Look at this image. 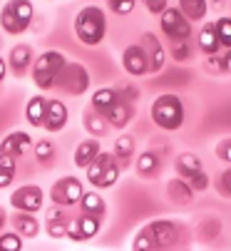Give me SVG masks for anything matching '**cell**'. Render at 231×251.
<instances>
[{
    "mask_svg": "<svg viewBox=\"0 0 231 251\" xmlns=\"http://www.w3.org/2000/svg\"><path fill=\"white\" fill-rule=\"evenodd\" d=\"M132 251H157V246H154V239L147 229H142L137 236H134V244H132Z\"/></svg>",
    "mask_w": 231,
    "mask_h": 251,
    "instance_id": "e575fe53",
    "label": "cell"
},
{
    "mask_svg": "<svg viewBox=\"0 0 231 251\" xmlns=\"http://www.w3.org/2000/svg\"><path fill=\"white\" fill-rule=\"evenodd\" d=\"M159 169V154L157 152H142L139 159H137V172L142 176H149Z\"/></svg>",
    "mask_w": 231,
    "mask_h": 251,
    "instance_id": "f546056e",
    "label": "cell"
},
{
    "mask_svg": "<svg viewBox=\"0 0 231 251\" xmlns=\"http://www.w3.org/2000/svg\"><path fill=\"white\" fill-rule=\"evenodd\" d=\"M184 182L194 189V192H204V189L209 187V176H206V172H197V174H191L189 179H184Z\"/></svg>",
    "mask_w": 231,
    "mask_h": 251,
    "instance_id": "d590c367",
    "label": "cell"
},
{
    "mask_svg": "<svg viewBox=\"0 0 231 251\" xmlns=\"http://www.w3.org/2000/svg\"><path fill=\"white\" fill-rule=\"evenodd\" d=\"M177 172H179V176H181V179H189L191 174L204 172V167H202V159H199L197 154L184 152V154H179V157H177Z\"/></svg>",
    "mask_w": 231,
    "mask_h": 251,
    "instance_id": "d4e9b609",
    "label": "cell"
},
{
    "mask_svg": "<svg viewBox=\"0 0 231 251\" xmlns=\"http://www.w3.org/2000/svg\"><path fill=\"white\" fill-rule=\"evenodd\" d=\"M114 157H117L120 162H129L132 154H134V137L132 134H120L117 142H114Z\"/></svg>",
    "mask_w": 231,
    "mask_h": 251,
    "instance_id": "83f0119b",
    "label": "cell"
},
{
    "mask_svg": "<svg viewBox=\"0 0 231 251\" xmlns=\"http://www.w3.org/2000/svg\"><path fill=\"white\" fill-rule=\"evenodd\" d=\"M82 125H85V129H87L95 139H97V137H104L107 129H109V122H107L97 110H87L85 117H82Z\"/></svg>",
    "mask_w": 231,
    "mask_h": 251,
    "instance_id": "603a6c76",
    "label": "cell"
},
{
    "mask_svg": "<svg viewBox=\"0 0 231 251\" xmlns=\"http://www.w3.org/2000/svg\"><path fill=\"white\" fill-rule=\"evenodd\" d=\"M122 65H125L127 73L134 75V77H142V75L149 73V60H147V52L142 50L139 43H137V45H129V48L122 52Z\"/></svg>",
    "mask_w": 231,
    "mask_h": 251,
    "instance_id": "8fae6325",
    "label": "cell"
},
{
    "mask_svg": "<svg viewBox=\"0 0 231 251\" xmlns=\"http://www.w3.org/2000/svg\"><path fill=\"white\" fill-rule=\"evenodd\" d=\"M65 65H67V60H65L62 52H57V50L43 52L40 57H35V62H32V82L40 90L57 87V80L62 75Z\"/></svg>",
    "mask_w": 231,
    "mask_h": 251,
    "instance_id": "7a4b0ae2",
    "label": "cell"
},
{
    "mask_svg": "<svg viewBox=\"0 0 231 251\" xmlns=\"http://www.w3.org/2000/svg\"><path fill=\"white\" fill-rule=\"evenodd\" d=\"M114 159V154H109V152H102L87 169H85V176H87V182L92 184V187H97V182L102 179V174H104V169H107V164Z\"/></svg>",
    "mask_w": 231,
    "mask_h": 251,
    "instance_id": "4316f807",
    "label": "cell"
},
{
    "mask_svg": "<svg viewBox=\"0 0 231 251\" xmlns=\"http://www.w3.org/2000/svg\"><path fill=\"white\" fill-rule=\"evenodd\" d=\"M147 10L152 13V15H164L167 10H169V3L167 0H147Z\"/></svg>",
    "mask_w": 231,
    "mask_h": 251,
    "instance_id": "f35d334b",
    "label": "cell"
},
{
    "mask_svg": "<svg viewBox=\"0 0 231 251\" xmlns=\"http://www.w3.org/2000/svg\"><path fill=\"white\" fill-rule=\"evenodd\" d=\"M214 25H216V35H219L221 48L231 50V18H219Z\"/></svg>",
    "mask_w": 231,
    "mask_h": 251,
    "instance_id": "836d02e7",
    "label": "cell"
},
{
    "mask_svg": "<svg viewBox=\"0 0 231 251\" xmlns=\"http://www.w3.org/2000/svg\"><path fill=\"white\" fill-rule=\"evenodd\" d=\"M206 67H209V70H214V73H224L221 55H209V57H206Z\"/></svg>",
    "mask_w": 231,
    "mask_h": 251,
    "instance_id": "b9f144b4",
    "label": "cell"
},
{
    "mask_svg": "<svg viewBox=\"0 0 231 251\" xmlns=\"http://www.w3.org/2000/svg\"><path fill=\"white\" fill-rule=\"evenodd\" d=\"M120 100V92L114 87H102L97 92H92V110H97L100 115H107Z\"/></svg>",
    "mask_w": 231,
    "mask_h": 251,
    "instance_id": "ffe728a7",
    "label": "cell"
},
{
    "mask_svg": "<svg viewBox=\"0 0 231 251\" xmlns=\"http://www.w3.org/2000/svg\"><path fill=\"white\" fill-rule=\"evenodd\" d=\"M162 32L172 43H186L191 38V23L181 15L177 5H169V10L162 15Z\"/></svg>",
    "mask_w": 231,
    "mask_h": 251,
    "instance_id": "52a82bcc",
    "label": "cell"
},
{
    "mask_svg": "<svg viewBox=\"0 0 231 251\" xmlns=\"http://www.w3.org/2000/svg\"><path fill=\"white\" fill-rule=\"evenodd\" d=\"M57 90H62L65 95H72V97L85 95L90 90V75H87L85 65L67 62L65 70H62V75H60V80H57Z\"/></svg>",
    "mask_w": 231,
    "mask_h": 251,
    "instance_id": "5b68a950",
    "label": "cell"
},
{
    "mask_svg": "<svg viewBox=\"0 0 231 251\" xmlns=\"http://www.w3.org/2000/svg\"><path fill=\"white\" fill-rule=\"evenodd\" d=\"M152 239H154V246L157 249H167L172 244H177L179 239V231H177V224L174 222H167V219H159V222H152L149 226H144Z\"/></svg>",
    "mask_w": 231,
    "mask_h": 251,
    "instance_id": "30bf717a",
    "label": "cell"
},
{
    "mask_svg": "<svg viewBox=\"0 0 231 251\" xmlns=\"http://www.w3.org/2000/svg\"><path fill=\"white\" fill-rule=\"evenodd\" d=\"M0 45H3V38H0Z\"/></svg>",
    "mask_w": 231,
    "mask_h": 251,
    "instance_id": "c3c4849f",
    "label": "cell"
},
{
    "mask_svg": "<svg viewBox=\"0 0 231 251\" xmlns=\"http://www.w3.org/2000/svg\"><path fill=\"white\" fill-rule=\"evenodd\" d=\"M35 159L40 162L43 167H50L55 162V145L50 139H40L35 142Z\"/></svg>",
    "mask_w": 231,
    "mask_h": 251,
    "instance_id": "f1b7e54d",
    "label": "cell"
},
{
    "mask_svg": "<svg viewBox=\"0 0 231 251\" xmlns=\"http://www.w3.org/2000/svg\"><path fill=\"white\" fill-rule=\"evenodd\" d=\"M172 57L177 62H186L191 57V50H189V43H172Z\"/></svg>",
    "mask_w": 231,
    "mask_h": 251,
    "instance_id": "8d00e7d4",
    "label": "cell"
},
{
    "mask_svg": "<svg viewBox=\"0 0 231 251\" xmlns=\"http://www.w3.org/2000/svg\"><path fill=\"white\" fill-rule=\"evenodd\" d=\"M45 112H48V100L43 95H35V97L27 100V104H25V120L32 127H43L45 125Z\"/></svg>",
    "mask_w": 231,
    "mask_h": 251,
    "instance_id": "d6986e66",
    "label": "cell"
},
{
    "mask_svg": "<svg viewBox=\"0 0 231 251\" xmlns=\"http://www.w3.org/2000/svg\"><path fill=\"white\" fill-rule=\"evenodd\" d=\"M43 201H45V194H43V189L37 187V184H25L18 192H13V197H10V204L18 211H25V214L40 211L43 209Z\"/></svg>",
    "mask_w": 231,
    "mask_h": 251,
    "instance_id": "ba28073f",
    "label": "cell"
},
{
    "mask_svg": "<svg viewBox=\"0 0 231 251\" xmlns=\"http://www.w3.org/2000/svg\"><path fill=\"white\" fill-rule=\"evenodd\" d=\"M0 169H5V172H15L18 169V159L10 157V154H0Z\"/></svg>",
    "mask_w": 231,
    "mask_h": 251,
    "instance_id": "60d3db41",
    "label": "cell"
},
{
    "mask_svg": "<svg viewBox=\"0 0 231 251\" xmlns=\"http://www.w3.org/2000/svg\"><path fill=\"white\" fill-rule=\"evenodd\" d=\"M0 251H23V236L15 231L0 234Z\"/></svg>",
    "mask_w": 231,
    "mask_h": 251,
    "instance_id": "d6a6232c",
    "label": "cell"
},
{
    "mask_svg": "<svg viewBox=\"0 0 231 251\" xmlns=\"http://www.w3.org/2000/svg\"><path fill=\"white\" fill-rule=\"evenodd\" d=\"M8 65H10V70L15 75H23L27 67H32V48L25 45V43L15 45L10 50V55H8Z\"/></svg>",
    "mask_w": 231,
    "mask_h": 251,
    "instance_id": "e0dca14e",
    "label": "cell"
},
{
    "mask_svg": "<svg viewBox=\"0 0 231 251\" xmlns=\"http://www.w3.org/2000/svg\"><path fill=\"white\" fill-rule=\"evenodd\" d=\"M216 157L231 164V137H229V139H224V142H219V145H216Z\"/></svg>",
    "mask_w": 231,
    "mask_h": 251,
    "instance_id": "ab89813d",
    "label": "cell"
},
{
    "mask_svg": "<svg viewBox=\"0 0 231 251\" xmlns=\"http://www.w3.org/2000/svg\"><path fill=\"white\" fill-rule=\"evenodd\" d=\"M120 164H117V157H114L109 164H107V169H104V174H102V179L97 182V187L95 189H107V187H114L117 184V179H120Z\"/></svg>",
    "mask_w": 231,
    "mask_h": 251,
    "instance_id": "4dcf8cb0",
    "label": "cell"
},
{
    "mask_svg": "<svg viewBox=\"0 0 231 251\" xmlns=\"http://www.w3.org/2000/svg\"><path fill=\"white\" fill-rule=\"evenodd\" d=\"M221 62H224V73H231V50L221 52Z\"/></svg>",
    "mask_w": 231,
    "mask_h": 251,
    "instance_id": "f6af8a7d",
    "label": "cell"
},
{
    "mask_svg": "<svg viewBox=\"0 0 231 251\" xmlns=\"http://www.w3.org/2000/svg\"><path fill=\"white\" fill-rule=\"evenodd\" d=\"M167 192H169V199H174L177 204H189L191 199H194V194H197L181 176L179 179H172V182L167 184Z\"/></svg>",
    "mask_w": 231,
    "mask_h": 251,
    "instance_id": "cb8c5ba5",
    "label": "cell"
},
{
    "mask_svg": "<svg viewBox=\"0 0 231 251\" xmlns=\"http://www.w3.org/2000/svg\"><path fill=\"white\" fill-rule=\"evenodd\" d=\"M177 8L181 10V15L189 23H197V20H204L209 5L204 3V0H181V3H177Z\"/></svg>",
    "mask_w": 231,
    "mask_h": 251,
    "instance_id": "484cf974",
    "label": "cell"
},
{
    "mask_svg": "<svg viewBox=\"0 0 231 251\" xmlns=\"http://www.w3.org/2000/svg\"><path fill=\"white\" fill-rule=\"evenodd\" d=\"M32 139L27 132H10L3 142H0V154H10V157H23L25 152H30Z\"/></svg>",
    "mask_w": 231,
    "mask_h": 251,
    "instance_id": "4fadbf2b",
    "label": "cell"
},
{
    "mask_svg": "<svg viewBox=\"0 0 231 251\" xmlns=\"http://www.w3.org/2000/svg\"><path fill=\"white\" fill-rule=\"evenodd\" d=\"M104 30H107V20H104V13L102 8L97 5H87L77 13L75 18V35L77 40L87 48H95L104 40Z\"/></svg>",
    "mask_w": 231,
    "mask_h": 251,
    "instance_id": "6da1fadb",
    "label": "cell"
},
{
    "mask_svg": "<svg viewBox=\"0 0 231 251\" xmlns=\"http://www.w3.org/2000/svg\"><path fill=\"white\" fill-rule=\"evenodd\" d=\"M5 73H8V62H5L3 57H0V82L5 80Z\"/></svg>",
    "mask_w": 231,
    "mask_h": 251,
    "instance_id": "7dc6e473",
    "label": "cell"
},
{
    "mask_svg": "<svg viewBox=\"0 0 231 251\" xmlns=\"http://www.w3.org/2000/svg\"><path fill=\"white\" fill-rule=\"evenodd\" d=\"M45 229H48V236H50V239H67L70 222H67L65 217H62V219H48Z\"/></svg>",
    "mask_w": 231,
    "mask_h": 251,
    "instance_id": "1f68e13d",
    "label": "cell"
},
{
    "mask_svg": "<svg viewBox=\"0 0 231 251\" xmlns=\"http://www.w3.org/2000/svg\"><path fill=\"white\" fill-rule=\"evenodd\" d=\"M221 187H224V192L231 197V167H229V169L221 174Z\"/></svg>",
    "mask_w": 231,
    "mask_h": 251,
    "instance_id": "ee69618b",
    "label": "cell"
},
{
    "mask_svg": "<svg viewBox=\"0 0 231 251\" xmlns=\"http://www.w3.org/2000/svg\"><path fill=\"white\" fill-rule=\"evenodd\" d=\"M80 209H82V214H90V217L102 219L104 211H107V204H104V199H102L100 192H85V197L80 201Z\"/></svg>",
    "mask_w": 231,
    "mask_h": 251,
    "instance_id": "7402d4cb",
    "label": "cell"
},
{
    "mask_svg": "<svg viewBox=\"0 0 231 251\" xmlns=\"http://www.w3.org/2000/svg\"><path fill=\"white\" fill-rule=\"evenodd\" d=\"M5 224H8V211H5L3 206H0V234L5 231Z\"/></svg>",
    "mask_w": 231,
    "mask_h": 251,
    "instance_id": "bcb514c9",
    "label": "cell"
},
{
    "mask_svg": "<svg viewBox=\"0 0 231 251\" xmlns=\"http://www.w3.org/2000/svg\"><path fill=\"white\" fill-rule=\"evenodd\" d=\"M82 197H85V189H82V182L77 176H62L50 189V201L55 206H62V209L80 204Z\"/></svg>",
    "mask_w": 231,
    "mask_h": 251,
    "instance_id": "8992f818",
    "label": "cell"
},
{
    "mask_svg": "<svg viewBox=\"0 0 231 251\" xmlns=\"http://www.w3.org/2000/svg\"><path fill=\"white\" fill-rule=\"evenodd\" d=\"M100 219L97 217H90V214H80L75 222H70V229H67V239L70 241H87V239H95L100 234Z\"/></svg>",
    "mask_w": 231,
    "mask_h": 251,
    "instance_id": "9c48e42d",
    "label": "cell"
},
{
    "mask_svg": "<svg viewBox=\"0 0 231 251\" xmlns=\"http://www.w3.org/2000/svg\"><path fill=\"white\" fill-rule=\"evenodd\" d=\"M32 5L25 3V0H15V3H8L3 10H0V27L10 35L25 32L27 25L32 23Z\"/></svg>",
    "mask_w": 231,
    "mask_h": 251,
    "instance_id": "277c9868",
    "label": "cell"
},
{
    "mask_svg": "<svg viewBox=\"0 0 231 251\" xmlns=\"http://www.w3.org/2000/svg\"><path fill=\"white\" fill-rule=\"evenodd\" d=\"M152 122L167 129V132H174L181 127L184 122V104L177 95L167 92V95H159L157 100L152 102Z\"/></svg>",
    "mask_w": 231,
    "mask_h": 251,
    "instance_id": "3957f363",
    "label": "cell"
},
{
    "mask_svg": "<svg viewBox=\"0 0 231 251\" xmlns=\"http://www.w3.org/2000/svg\"><path fill=\"white\" fill-rule=\"evenodd\" d=\"M102 154V150H100V142L92 137V139H85V142H80L77 145V150H75V167H80V169H87L97 157Z\"/></svg>",
    "mask_w": 231,
    "mask_h": 251,
    "instance_id": "2e32d148",
    "label": "cell"
},
{
    "mask_svg": "<svg viewBox=\"0 0 231 251\" xmlns=\"http://www.w3.org/2000/svg\"><path fill=\"white\" fill-rule=\"evenodd\" d=\"M13 179H15V172H5V169H0V189H5L13 184Z\"/></svg>",
    "mask_w": 231,
    "mask_h": 251,
    "instance_id": "7bdbcfd3",
    "label": "cell"
},
{
    "mask_svg": "<svg viewBox=\"0 0 231 251\" xmlns=\"http://www.w3.org/2000/svg\"><path fill=\"white\" fill-rule=\"evenodd\" d=\"M199 50L209 57V55H219L221 52V43H219V35H216V25L214 23H209V25H204V30L199 32Z\"/></svg>",
    "mask_w": 231,
    "mask_h": 251,
    "instance_id": "44dd1931",
    "label": "cell"
},
{
    "mask_svg": "<svg viewBox=\"0 0 231 251\" xmlns=\"http://www.w3.org/2000/svg\"><path fill=\"white\" fill-rule=\"evenodd\" d=\"M67 125V107L62 100H48V112H45V129L48 132H60Z\"/></svg>",
    "mask_w": 231,
    "mask_h": 251,
    "instance_id": "9a60e30c",
    "label": "cell"
},
{
    "mask_svg": "<svg viewBox=\"0 0 231 251\" xmlns=\"http://www.w3.org/2000/svg\"><path fill=\"white\" fill-rule=\"evenodd\" d=\"M109 10L117 13V15H127V13L134 10V3H132V0H112V3H109Z\"/></svg>",
    "mask_w": 231,
    "mask_h": 251,
    "instance_id": "74e56055",
    "label": "cell"
},
{
    "mask_svg": "<svg viewBox=\"0 0 231 251\" xmlns=\"http://www.w3.org/2000/svg\"><path fill=\"white\" fill-rule=\"evenodd\" d=\"M139 45H142V50L147 52L149 73H159V70L164 67V48H162V43L154 38V32H142Z\"/></svg>",
    "mask_w": 231,
    "mask_h": 251,
    "instance_id": "7c38bea8",
    "label": "cell"
},
{
    "mask_svg": "<svg viewBox=\"0 0 231 251\" xmlns=\"http://www.w3.org/2000/svg\"><path fill=\"white\" fill-rule=\"evenodd\" d=\"M10 226L23 239H35L37 234H40V222L35 219V214H25V211L13 214V217H10Z\"/></svg>",
    "mask_w": 231,
    "mask_h": 251,
    "instance_id": "5bb4252c",
    "label": "cell"
},
{
    "mask_svg": "<svg viewBox=\"0 0 231 251\" xmlns=\"http://www.w3.org/2000/svg\"><path fill=\"white\" fill-rule=\"evenodd\" d=\"M132 104L129 102H125L122 97L117 100V104L112 107V110L107 112V115H102L107 122H109V127H114V129H125L127 125H129V120H132Z\"/></svg>",
    "mask_w": 231,
    "mask_h": 251,
    "instance_id": "ac0fdd59",
    "label": "cell"
}]
</instances>
